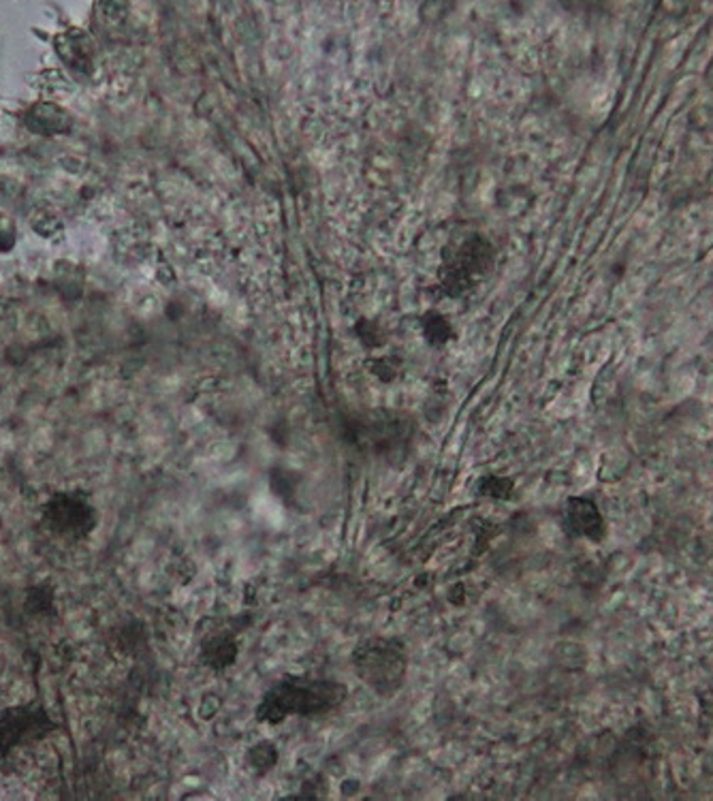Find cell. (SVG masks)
I'll return each instance as SVG.
<instances>
[{
  "mask_svg": "<svg viewBox=\"0 0 713 801\" xmlns=\"http://www.w3.org/2000/svg\"><path fill=\"white\" fill-rule=\"evenodd\" d=\"M278 763V748L271 741H259L249 750V765L259 774L269 772Z\"/></svg>",
  "mask_w": 713,
  "mask_h": 801,
  "instance_id": "5",
  "label": "cell"
},
{
  "mask_svg": "<svg viewBox=\"0 0 713 801\" xmlns=\"http://www.w3.org/2000/svg\"><path fill=\"white\" fill-rule=\"evenodd\" d=\"M511 490H513V483H509L507 479H500V476H487L481 485V492L489 498H507Z\"/></svg>",
  "mask_w": 713,
  "mask_h": 801,
  "instance_id": "6",
  "label": "cell"
},
{
  "mask_svg": "<svg viewBox=\"0 0 713 801\" xmlns=\"http://www.w3.org/2000/svg\"><path fill=\"white\" fill-rule=\"evenodd\" d=\"M355 675L379 697H395L408 675L406 648L390 637H370L355 646L351 654Z\"/></svg>",
  "mask_w": 713,
  "mask_h": 801,
  "instance_id": "2",
  "label": "cell"
},
{
  "mask_svg": "<svg viewBox=\"0 0 713 801\" xmlns=\"http://www.w3.org/2000/svg\"><path fill=\"white\" fill-rule=\"evenodd\" d=\"M203 659L209 668L227 669L238 659V644L231 637H216L205 644Z\"/></svg>",
  "mask_w": 713,
  "mask_h": 801,
  "instance_id": "4",
  "label": "cell"
},
{
  "mask_svg": "<svg viewBox=\"0 0 713 801\" xmlns=\"http://www.w3.org/2000/svg\"><path fill=\"white\" fill-rule=\"evenodd\" d=\"M566 516H569V524L571 529L582 536H587L591 541L600 538L602 534V518L598 513V507L591 503V500H585V498H573L569 503V509H566Z\"/></svg>",
  "mask_w": 713,
  "mask_h": 801,
  "instance_id": "3",
  "label": "cell"
},
{
  "mask_svg": "<svg viewBox=\"0 0 713 801\" xmlns=\"http://www.w3.org/2000/svg\"><path fill=\"white\" fill-rule=\"evenodd\" d=\"M348 697V688L333 679L291 675L276 682L257 705V721L280 725L291 716H319L340 708Z\"/></svg>",
  "mask_w": 713,
  "mask_h": 801,
  "instance_id": "1",
  "label": "cell"
}]
</instances>
